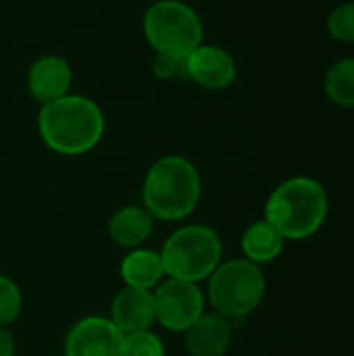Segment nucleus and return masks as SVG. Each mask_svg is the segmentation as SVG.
<instances>
[{
	"label": "nucleus",
	"mask_w": 354,
	"mask_h": 356,
	"mask_svg": "<svg viewBox=\"0 0 354 356\" xmlns=\"http://www.w3.org/2000/svg\"><path fill=\"white\" fill-rule=\"evenodd\" d=\"M106 129L98 102L81 94H67L40 106L38 134L46 148L61 156H81L94 150Z\"/></svg>",
	"instance_id": "1"
},
{
	"label": "nucleus",
	"mask_w": 354,
	"mask_h": 356,
	"mask_svg": "<svg viewBox=\"0 0 354 356\" xmlns=\"http://www.w3.org/2000/svg\"><path fill=\"white\" fill-rule=\"evenodd\" d=\"M202 198V179L196 165L179 154L156 159L142 181V207L154 221H184Z\"/></svg>",
	"instance_id": "2"
},
{
	"label": "nucleus",
	"mask_w": 354,
	"mask_h": 356,
	"mask_svg": "<svg viewBox=\"0 0 354 356\" xmlns=\"http://www.w3.org/2000/svg\"><path fill=\"white\" fill-rule=\"evenodd\" d=\"M330 213L325 188L313 177H290L280 184L265 202V221L284 240H307L315 236Z\"/></svg>",
	"instance_id": "3"
},
{
	"label": "nucleus",
	"mask_w": 354,
	"mask_h": 356,
	"mask_svg": "<svg viewBox=\"0 0 354 356\" xmlns=\"http://www.w3.org/2000/svg\"><path fill=\"white\" fill-rule=\"evenodd\" d=\"M159 252L167 277L192 284L207 282L223 261L219 234L202 223H186L177 227Z\"/></svg>",
	"instance_id": "4"
},
{
	"label": "nucleus",
	"mask_w": 354,
	"mask_h": 356,
	"mask_svg": "<svg viewBox=\"0 0 354 356\" xmlns=\"http://www.w3.org/2000/svg\"><path fill=\"white\" fill-rule=\"evenodd\" d=\"M267 290V280L259 265L242 259L221 261L207 280V302L215 313L232 319H244L255 313Z\"/></svg>",
	"instance_id": "5"
},
{
	"label": "nucleus",
	"mask_w": 354,
	"mask_h": 356,
	"mask_svg": "<svg viewBox=\"0 0 354 356\" xmlns=\"http://www.w3.org/2000/svg\"><path fill=\"white\" fill-rule=\"evenodd\" d=\"M146 42L154 54L186 58L202 44L204 25L200 15L184 0H156L142 19Z\"/></svg>",
	"instance_id": "6"
},
{
	"label": "nucleus",
	"mask_w": 354,
	"mask_h": 356,
	"mask_svg": "<svg viewBox=\"0 0 354 356\" xmlns=\"http://www.w3.org/2000/svg\"><path fill=\"white\" fill-rule=\"evenodd\" d=\"M152 296L156 323L173 334H186L207 313V296L200 284L165 277Z\"/></svg>",
	"instance_id": "7"
},
{
	"label": "nucleus",
	"mask_w": 354,
	"mask_h": 356,
	"mask_svg": "<svg viewBox=\"0 0 354 356\" xmlns=\"http://www.w3.org/2000/svg\"><path fill=\"white\" fill-rule=\"evenodd\" d=\"M123 334L108 317L88 315L77 319L65 340L63 356H119Z\"/></svg>",
	"instance_id": "8"
},
{
	"label": "nucleus",
	"mask_w": 354,
	"mask_h": 356,
	"mask_svg": "<svg viewBox=\"0 0 354 356\" xmlns=\"http://www.w3.org/2000/svg\"><path fill=\"white\" fill-rule=\"evenodd\" d=\"M184 69L186 79L211 92L227 90L238 75L236 58L225 48L204 42L184 58Z\"/></svg>",
	"instance_id": "9"
},
{
	"label": "nucleus",
	"mask_w": 354,
	"mask_h": 356,
	"mask_svg": "<svg viewBox=\"0 0 354 356\" xmlns=\"http://www.w3.org/2000/svg\"><path fill=\"white\" fill-rule=\"evenodd\" d=\"M71 83L73 69L69 60L58 54H44L35 58L27 71V92L40 104L67 96L71 92Z\"/></svg>",
	"instance_id": "10"
},
{
	"label": "nucleus",
	"mask_w": 354,
	"mask_h": 356,
	"mask_svg": "<svg viewBox=\"0 0 354 356\" xmlns=\"http://www.w3.org/2000/svg\"><path fill=\"white\" fill-rule=\"evenodd\" d=\"M108 319L123 336L152 330V325L156 323L152 292L123 286V290H119L111 302Z\"/></svg>",
	"instance_id": "11"
},
{
	"label": "nucleus",
	"mask_w": 354,
	"mask_h": 356,
	"mask_svg": "<svg viewBox=\"0 0 354 356\" xmlns=\"http://www.w3.org/2000/svg\"><path fill=\"white\" fill-rule=\"evenodd\" d=\"M190 356H223L234 340V325L219 313H204L186 334Z\"/></svg>",
	"instance_id": "12"
},
{
	"label": "nucleus",
	"mask_w": 354,
	"mask_h": 356,
	"mask_svg": "<svg viewBox=\"0 0 354 356\" xmlns=\"http://www.w3.org/2000/svg\"><path fill=\"white\" fill-rule=\"evenodd\" d=\"M154 232V217L142 204H125L108 219V238L115 246L134 250L148 242Z\"/></svg>",
	"instance_id": "13"
},
{
	"label": "nucleus",
	"mask_w": 354,
	"mask_h": 356,
	"mask_svg": "<svg viewBox=\"0 0 354 356\" xmlns=\"http://www.w3.org/2000/svg\"><path fill=\"white\" fill-rule=\"evenodd\" d=\"M119 273L127 288L150 290V292L167 277L161 261V252L144 246L127 250V254L119 265Z\"/></svg>",
	"instance_id": "14"
},
{
	"label": "nucleus",
	"mask_w": 354,
	"mask_h": 356,
	"mask_svg": "<svg viewBox=\"0 0 354 356\" xmlns=\"http://www.w3.org/2000/svg\"><path fill=\"white\" fill-rule=\"evenodd\" d=\"M286 240L284 236L265 219L250 223L240 240V248L246 261L255 263V265H267L273 263L282 252H284Z\"/></svg>",
	"instance_id": "15"
},
{
	"label": "nucleus",
	"mask_w": 354,
	"mask_h": 356,
	"mask_svg": "<svg viewBox=\"0 0 354 356\" xmlns=\"http://www.w3.org/2000/svg\"><path fill=\"white\" fill-rule=\"evenodd\" d=\"M323 90L334 104L354 108V56L340 58L328 69Z\"/></svg>",
	"instance_id": "16"
},
{
	"label": "nucleus",
	"mask_w": 354,
	"mask_h": 356,
	"mask_svg": "<svg viewBox=\"0 0 354 356\" xmlns=\"http://www.w3.org/2000/svg\"><path fill=\"white\" fill-rule=\"evenodd\" d=\"M23 311V292L19 284L0 273V327H10Z\"/></svg>",
	"instance_id": "17"
},
{
	"label": "nucleus",
	"mask_w": 354,
	"mask_h": 356,
	"mask_svg": "<svg viewBox=\"0 0 354 356\" xmlns=\"http://www.w3.org/2000/svg\"><path fill=\"white\" fill-rule=\"evenodd\" d=\"M119 356H165V344L152 330L127 334L121 340Z\"/></svg>",
	"instance_id": "18"
},
{
	"label": "nucleus",
	"mask_w": 354,
	"mask_h": 356,
	"mask_svg": "<svg viewBox=\"0 0 354 356\" xmlns=\"http://www.w3.org/2000/svg\"><path fill=\"white\" fill-rule=\"evenodd\" d=\"M328 31L336 42L354 44V2L336 6L328 19Z\"/></svg>",
	"instance_id": "19"
},
{
	"label": "nucleus",
	"mask_w": 354,
	"mask_h": 356,
	"mask_svg": "<svg viewBox=\"0 0 354 356\" xmlns=\"http://www.w3.org/2000/svg\"><path fill=\"white\" fill-rule=\"evenodd\" d=\"M152 73L161 81H173V79H186V69L182 58H171L165 54H154L152 60Z\"/></svg>",
	"instance_id": "20"
},
{
	"label": "nucleus",
	"mask_w": 354,
	"mask_h": 356,
	"mask_svg": "<svg viewBox=\"0 0 354 356\" xmlns=\"http://www.w3.org/2000/svg\"><path fill=\"white\" fill-rule=\"evenodd\" d=\"M0 356H17V340L8 327H0Z\"/></svg>",
	"instance_id": "21"
}]
</instances>
